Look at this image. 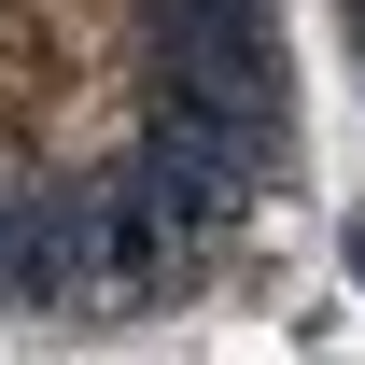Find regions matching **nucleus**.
Returning a JSON list of instances; mask_svg holds the SVG:
<instances>
[{
    "label": "nucleus",
    "mask_w": 365,
    "mask_h": 365,
    "mask_svg": "<svg viewBox=\"0 0 365 365\" xmlns=\"http://www.w3.org/2000/svg\"><path fill=\"white\" fill-rule=\"evenodd\" d=\"M309 56L337 71V98H351V127H365V0H309Z\"/></svg>",
    "instance_id": "f03ea898"
},
{
    "label": "nucleus",
    "mask_w": 365,
    "mask_h": 365,
    "mask_svg": "<svg viewBox=\"0 0 365 365\" xmlns=\"http://www.w3.org/2000/svg\"><path fill=\"white\" fill-rule=\"evenodd\" d=\"M309 0H0V323H225L309 267Z\"/></svg>",
    "instance_id": "f257e3e1"
}]
</instances>
